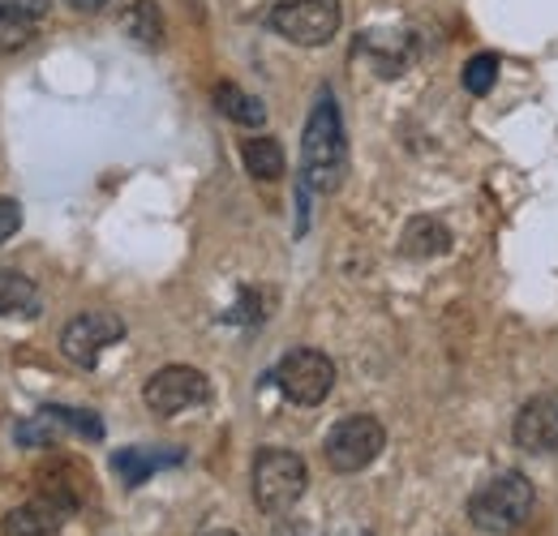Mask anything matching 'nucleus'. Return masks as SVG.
<instances>
[{"label": "nucleus", "mask_w": 558, "mask_h": 536, "mask_svg": "<svg viewBox=\"0 0 558 536\" xmlns=\"http://www.w3.org/2000/svg\"><path fill=\"white\" fill-rule=\"evenodd\" d=\"M349 172V137L340 121V103L331 90H318L305 134H301V181L318 194H336Z\"/></svg>", "instance_id": "obj_1"}, {"label": "nucleus", "mask_w": 558, "mask_h": 536, "mask_svg": "<svg viewBox=\"0 0 558 536\" xmlns=\"http://www.w3.org/2000/svg\"><path fill=\"white\" fill-rule=\"evenodd\" d=\"M533 485L524 472H498L494 480H486L473 498H469V520L489 536H507L515 533L529 515H533Z\"/></svg>", "instance_id": "obj_2"}, {"label": "nucleus", "mask_w": 558, "mask_h": 536, "mask_svg": "<svg viewBox=\"0 0 558 536\" xmlns=\"http://www.w3.org/2000/svg\"><path fill=\"white\" fill-rule=\"evenodd\" d=\"M305 460L296 451H283V447H263L254 455V502L267 511V515H283L296 507V498L305 494Z\"/></svg>", "instance_id": "obj_3"}, {"label": "nucleus", "mask_w": 558, "mask_h": 536, "mask_svg": "<svg viewBox=\"0 0 558 536\" xmlns=\"http://www.w3.org/2000/svg\"><path fill=\"white\" fill-rule=\"evenodd\" d=\"M340 0H279L271 9V31L296 48H323L340 31Z\"/></svg>", "instance_id": "obj_4"}, {"label": "nucleus", "mask_w": 558, "mask_h": 536, "mask_svg": "<svg viewBox=\"0 0 558 536\" xmlns=\"http://www.w3.org/2000/svg\"><path fill=\"white\" fill-rule=\"evenodd\" d=\"M271 378H276V387L292 403L314 407V403H323L331 395V387H336V365H331V356L318 352V348H296V352H288V356L279 361Z\"/></svg>", "instance_id": "obj_5"}, {"label": "nucleus", "mask_w": 558, "mask_h": 536, "mask_svg": "<svg viewBox=\"0 0 558 536\" xmlns=\"http://www.w3.org/2000/svg\"><path fill=\"white\" fill-rule=\"evenodd\" d=\"M387 447V429L374 421V416H344L327 442H323V455L336 472H361L369 468Z\"/></svg>", "instance_id": "obj_6"}, {"label": "nucleus", "mask_w": 558, "mask_h": 536, "mask_svg": "<svg viewBox=\"0 0 558 536\" xmlns=\"http://www.w3.org/2000/svg\"><path fill=\"white\" fill-rule=\"evenodd\" d=\"M142 400L155 416H177L190 412L198 403L210 400V382L203 369L194 365H163L159 374H150V382L142 387Z\"/></svg>", "instance_id": "obj_7"}, {"label": "nucleus", "mask_w": 558, "mask_h": 536, "mask_svg": "<svg viewBox=\"0 0 558 536\" xmlns=\"http://www.w3.org/2000/svg\"><path fill=\"white\" fill-rule=\"evenodd\" d=\"M121 339H125V322L112 309H86V314H77L70 327L61 331V352L70 356L73 365L90 369L104 356V348H112Z\"/></svg>", "instance_id": "obj_8"}, {"label": "nucleus", "mask_w": 558, "mask_h": 536, "mask_svg": "<svg viewBox=\"0 0 558 536\" xmlns=\"http://www.w3.org/2000/svg\"><path fill=\"white\" fill-rule=\"evenodd\" d=\"M515 447L533 451V455L558 451V391H542V395H533L520 407V416H515Z\"/></svg>", "instance_id": "obj_9"}, {"label": "nucleus", "mask_w": 558, "mask_h": 536, "mask_svg": "<svg viewBox=\"0 0 558 536\" xmlns=\"http://www.w3.org/2000/svg\"><path fill=\"white\" fill-rule=\"evenodd\" d=\"M65 520H70V507L57 502V498H48V494H39V498L13 507V511L0 520V533L4 536H52V533H61Z\"/></svg>", "instance_id": "obj_10"}, {"label": "nucleus", "mask_w": 558, "mask_h": 536, "mask_svg": "<svg viewBox=\"0 0 558 536\" xmlns=\"http://www.w3.org/2000/svg\"><path fill=\"white\" fill-rule=\"evenodd\" d=\"M177 464H185L181 447H125L112 455V472L125 480V489H138L159 468H177Z\"/></svg>", "instance_id": "obj_11"}, {"label": "nucleus", "mask_w": 558, "mask_h": 536, "mask_svg": "<svg viewBox=\"0 0 558 536\" xmlns=\"http://www.w3.org/2000/svg\"><path fill=\"white\" fill-rule=\"evenodd\" d=\"M361 52L374 61L383 77H396V73H404L409 57H413V39L404 31H369L361 39Z\"/></svg>", "instance_id": "obj_12"}, {"label": "nucleus", "mask_w": 558, "mask_h": 536, "mask_svg": "<svg viewBox=\"0 0 558 536\" xmlns=\"http://www.w3.org/2000/svg\"><path fill=\"white\" fill-rule=\"evenodd\" d=\"M400 249H404L409 258H417V263L442 258V254L451 249V232H447V223H438L434 215H417V219H409V228H404V236H400Z\"/></svg>", "instance_id": "obj_13"}, {"label": "nucleus", "mask_w": 558, "mask_h": 536, "mask_svg": "<svg viewBox=\"0 0 558 536\" xmlns=\"http://www.w3.org/2000/svg\"><path fill=\"white\" fill-rule=\"evenodd\" d=\"M35 314H39V288L17 270H0V318H35Z\"/></svg>", "instance_id": "obj_14"}, {"label": "nucleus", "mask_w": 558, "mask_h": 536, "mask_svg": "<svg viewBox=\"0 0 558 536\" xmlns=\"http://www.w3.org/2000/svg\"><path fill=\"white\" fill-rule=\"evenodd\" d=\"M215 108H219L223 117H232L236 125H250V130L267 125V108H263V99L245 95V90L232 86V82H219V86H215Z\"/></svg>", "instance_id": "obj_15"}, {"label": "nucleus", "mask_w": 558, "mask_h": 536, "mask_svg": "<svg viewBox=\"0 0 558 536\" xmlns=\"http://www.w3.org/2000/svg\"><path fill=\"white\" fill-rule=\"evenodd\" d=\"M241 159H245V172L250 176H258V181H279L283 176V146H279L276 137H250L245 146H241Z\"/></svg>", "instance_id": "obj_16"}, {"label": "nucleus", "mask_w": 558, "mask_h": 536, "mask_svg": "<svg viewBox=\"0 0 558 536\" xmlns=\"http://www.w3.org/2000/svg\"><path fill=\"white\" fill-rule=\"evenodd\" d=\"M125 31L138 39V44H163V13H159V4L155 0H134L130 9H125Z\"/></svg>", "instance_id": "obj_17"}, {"label": "nucleus", "mask_w": 558, "mask_h": 536, "mask_svg": "<svg viewBox=\"0 0 558 536\" xmlns=\"http://www.w3.org/2000/svg\"><path fill=\"white\" fill-rule=\"evenodd\" d=\"M48 412L61 421V429H73V434H82V438H90V442L104 438V421H99L95 412H86V407H61V403H52Z\"/></svg>", "instance_id": "obj_18"}, {"label": "nucleus", "mask_w": 558, "mask_h": 536, "mask_svg": "<svg viewBox=\"0 0 558 536\" xmlns=\"http://www.w3.org/2000/svg\"><path fill=\"white\" fill-rule=\"evenodd\" d=\"M494 77H498V57L494 52H482L464 65V90L469 95H489L494 90Z\"/></svg>", "instance_id": "obj_19"}, {"label": "nucleus", "mask_w": 558, "mask_h": 536, "mask_svg": "<svg viewBox=\"0 0 558 536\" xmlns=\"http://www.w3.org/2000/svg\"><path fill=\"white\" fill-rule=\"evenodd\" d=\"M31 35H35V22L0 13V48H22V44H31Z\"/></svg>", "instance_id": "obj_20"}, {"label": "nucleus", "mask_w": 558, "mask_h": 536, "mask_svg": "<svg viewBox=\"0 0 558 536\" xmlns=\"http://www.w3.org/2000/svg\"><path fill=\"white\" fill-rule=\"evenodd\" d=\"M48 4H52V0H0V13H9V17H26V22H39V17L48 13Z\"/></svg>", "instance_id": "obj_21"}, {"label": "nucleus", "mask_w": 558, "mask_h": 536, "mask_svg": "<svg viewBox=\"0 0 558 536\" xmlns=\"http://www.w3.org/2000/svg\"><path fill=\"white\" fill-rule=\"evenodd\" d=\"M22 228V202L17 198H0V245Z\"/></svg>", "instance_id": "obj_22"}, {"label": "nucleus", "mask_w": 558, "mask_h": 536, "mask_svg": "<svg viewBox=\"0 0 558 536\" xmlns=\"http://www.w3.org/2000/svg\"><path fill=\"white\" fill-rule=\"evenodd\" d=\"M73 9H82V13H99V9H108V0H70Z\"/></svg>", "instance_id": "obj_23"}, {"label": "nucleus", "mask_w": 558, "mask_h": 536, "mask_svg": "<svg viewBox=\"0 0 558 536\" xmlns=\"http://www.w3.org/2000/svg\"><path fill=\"white\" fill-rule=\"evenodd\" d=\"M207 536H236V533H228V528H219V533H207Z\"/></svg>", "instance_id": "obj_24"}]
</instances>
